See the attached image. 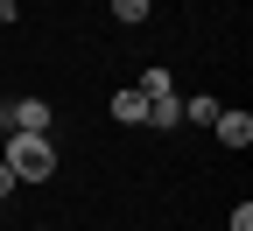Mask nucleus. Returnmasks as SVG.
I'll return each mask as SVG.
<instances>
[{
	"mask_svg": "<svg viewBox=\"0 0 253 231\" xmlns=\"http://www.w3.org/2000/svg\"><path fill=\"white\" fill-rule=\"evenodd\" d=\"M14 168V182H49L56 175V147H49V133H7V154H0Z\"/></svg>",
	"mask_w": 253,
	"mask_h": 231,
	"instance_id": "f257e3e1",
	"label": "nucleus"
},
{
	"mask_svg": "<svg viewBox=\"0 0 253 231\" xmlns=\"http://www.w3.org/2000/svg\"><path fill=\"white\" fill-rule=\"evenodd\" d=\"M49 98H7V105H0V126H7V133H49Z\"/></svg>",
	"mask_w": 253,
	"mask_h": 231,
	"instance_id": "f03ea898",
	"label": "nucleus"
},
{
	"mask_svg": "<svg viewBox=\"0 0 253 231\" xmlns=\"http://www.w3.org/2000/svg\"><path fill=\"white\" fill-rule=\"evenodd\" d=\"M211 133L225 140L232 154H239V147H253V112H218V119H211Z\"/></svg>",
	"mask_w": 253,
	"mask_h": 231,
	"instance_id": "7ed1b4c3",
	"label": "nucleus"
},
{
	"mask_svg": "<svg viewBox=\"0 0 253 231\" xmlns=\"http://www.w3.org/2000/svg\"><path fill=\"white\" fill-rule=\"evenodd\" d=\"M113 119H126V126H148V98H141L134 84H120V91H113Z\"/></svg>",
	"mask_w": 253,
	"mask_h": 231,
	"instance_id": "20e7f679",
	"label": "nucleus"
},
{
	"mask_svg": "<svg viewBox=\"0 0 253 231\" xmlns=\"http://www.w3.org/2000/svg\"><path fill=\"white\" fill-rule=\"evenodd\" d=\"M218 112H225V105H218L211 91H197V98H183V126H211Z\"/></svg>",
	"mask_w": 253,
	"mask_h": 231,
	"instance_id": "39448f33",
	"label": "nucleus"
},
{
	"mask_svg": "<svg viewBox=\"0 0 253 231\" xmlns=\"http://www.w3.org/2000/svg\"><path fill=\"white\" fill-rule=\"evenodd\" d=\"M148 126H183V98H176V91L148 98Z\"/></svg>",
	"mask_w": 253,
	"mask_h": 231,
	"instance_id": "423d86ee",
	"label": "nucleus"
},
{
	"mask_svg": "<svg viewBox=\"0 0 253 231\" xmlns=\"http://www.w3.org/2000/svg\"><path fill=\"white\" fill-rule=\"evenodd\" d=\"M106 7H113V14H120L126 28H141V21L155 14V0H106Z\"/></svg>",
	"mask_w": 253,
	"mask_h": 231,
	"instance_id": "0eeeda50",
	"label": "nucleus"
},
{
	"mask_svg": "<svg viewBox=\"0 0 253 231\" xmlns=\"http://www.w3.org/2000/svg\"><path fill=\"white\" fill-rule=\"evenodd\" d=\"M232 231H253V203L239 196V210H232Z\"/></svg>",
	"mask_w": 253,
	"mask_h": 231,
	"instance_id": "6e6552de",
	"label": "nucleus"
},
{
	"mask_svg": "<svg viewBox=\"0 0 253 231\" xmlns=\"http://www.w3.org/2000/svg\"><path fill=\"white\" fill-rule=\"evenodd\" d=\"M7 189H14V168H7V161H0V203H7Z\"/></svg>",
	"mask_w": 253,
	"mask_h": 231,
	"instance_id": "1a4fd4ad",
	"label": "nucleus"
},
{
	"mask_svg": "<svg viewBox=\"0 0 253 231\" xmlns=\"http://www.w3.org/2000/svg\"><path fill=\"white\" fill-rule=\"evenodd\" d=\"M36 231H49V224H36Z\"/></svg>",
	"mask_w": 253,
	"mask_h": 231,
	"instance_id": "9d476101",
	"label": "nucleus"
}]
</instances>
